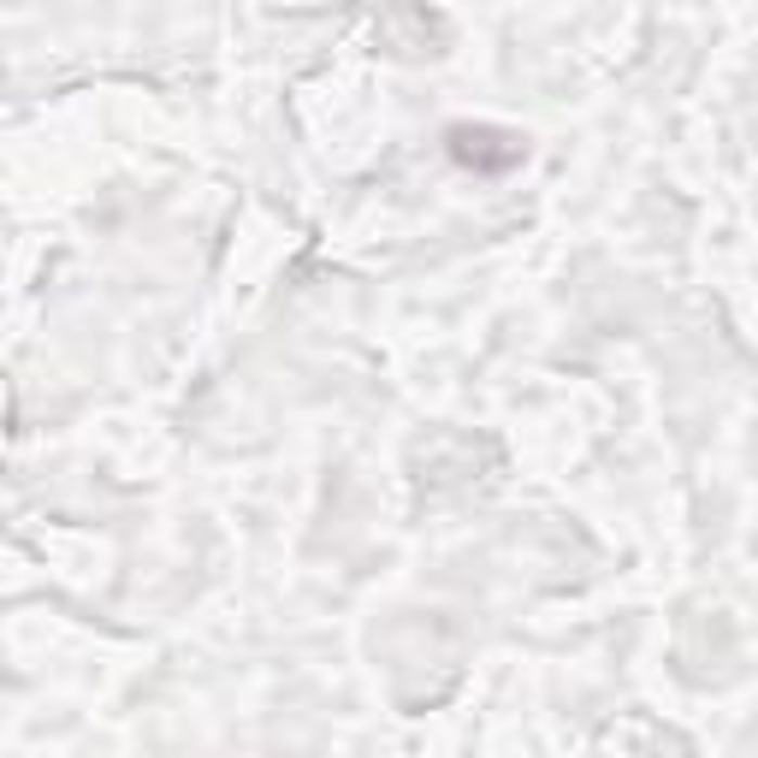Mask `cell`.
Masks as SVG:
<instances>
[{
	"instance_id": "1",
	"label": "cell",
	"mask_w": 758,
	"mask_h": 758,
	"mask_svg": "<svg viewBox=\"0 0 758 758\" xmlns=\"http://www.w3.org/2000/svg\"><path fill=\"white\" fill-rule=\"evenodd\" d=\"M451 154L462 166H492V172H498V166H516L522 160V137L510 143L504 131H468V125H457V131H451Z\"/></svg>"
}]
</instances>
